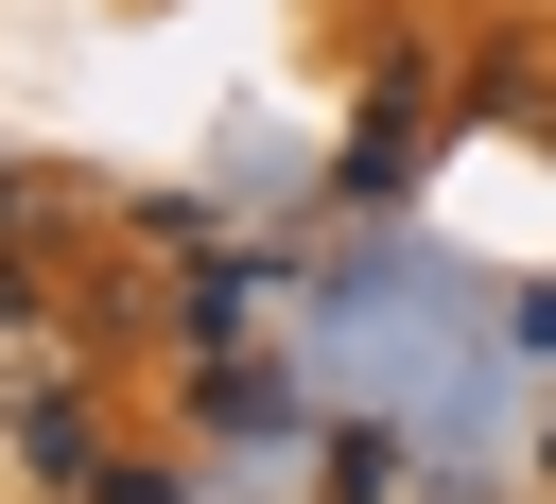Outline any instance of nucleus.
I'll use <instances>...</instances> for the list:
<instances>
[{
  "label": "nucleus",
  "instance_id": "f257e3e1",
  "mask_svg": "<svg viewBox=\"0 0 556 504\" xmlns=\"http://www.w3.org/2000/svg\"><path fill=\"white\" fill-rule=\"evenodd\" d=\"M17 313H35V261H17V226H0V330H17Z\"/></svg>",
  "mask_w": 556,
  "mask_h": 504
}]
</instances>
